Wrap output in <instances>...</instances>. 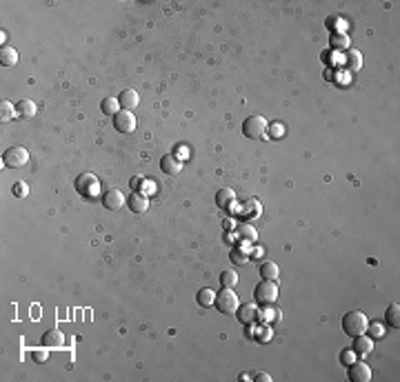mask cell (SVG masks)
Instances as JSON below:
<instances>
[{
  "instance_id": "9a60e30c",
  "label": "cell",
  "mask_w": 400,
  "mask_h": 382,
  "mask_svg": "<svg viewBox=\"0 0 400 382\" xmlns=\"http://www.w3.org/2000/svg\"><path fill=\"white\" fill-rule=\"evenodd\" d=\"M329 47L333 51H347L351 47V38L343 31H333L331 38H329Z\"/></svg>"
},
{
  "instance_id": "e0dca14e",
  "label": "cell",
  "mask_w": 400,
  "mask_h": 382,
  "mask_svg": "<svg viewBox=\"0 0 400 382\" xmlns=\"http://www.w3.org/2000/svg\"><path fill=\"white\" fill-rule=\"evenodd\" d=\"M43 345H45V347H49V349H53V347H63V345H65V336H63V331H58V329H49V331H45V333H43Z\"/></svg>"
},
{
  "instance_id": "f546056e",
  "label": "cell",
  "mask_w": 400,
  "mask_h": 382,
  "mask_svg": "<svg viewBox=\"0 0 400 382\" xmlns=\"http://www.w3.org/2000/svg\"><path fill=\"white\" fill-rule=\"evenodd\" d=\"M27 193H29V187H27L25 183H16V185H13V196H16V198H25Z\"/></svg>"
},
{
  "instance_id": "74e56055",
  "label": "cell",
  "mask_w": 400,
  "mask_h": 382,
  "mask_svg": "<svg viewBox=\"0 0 400 382\" xmlns=\"http://www.w3.org/2000/svg\"><path fill=\"white\" fill-rule=\"evenodd\" d=\"M140 183H143V178H133V180H131V187H133V191H138Z\"/></svg>"
},
{
  "instance_id": "cb8c5ba5",
  "label": "cell",
  "mask_w": 400,
  "mask_h": 382,
  "mask_svg": "<svg viewBox=\"0 0 400 382\" xmlns=\"http://www.w3.org/2000/svg\"><path fill=\"white\" fill-rule=\"evenodd\" d=\"M100 109H103L105 116H116V113L120 111V103H118V98H105L103 103H100Z\"/></svg>"
},
{
  "instance_id": "ffe728a7",
  "label": "cell",
  "mask_w": 400,
  "mask_h": 382,
  "mask_svg": "<svg viewBox=\"0 0 400 382\" xmlns=\"http://www.w3.org/2000/svg\"><path fill=\"white\" fill-rule=\"evenodd\" d=\"M260 276H263V280H273L276 283L278 280V276H280V267H278V263H263L260 265Z\"/></svg>"
},
{
  "instance_id": "52a82bcc",
  "label": "cell",
  "mask_w": 400,
  "mask_h": 382,
  "mask_svg": "<svg viewBox=\"0 0 400 382\" xmlns=\"http://www.w3.org/2000/svg\"><path fill=\"white\" fill-rule=\"evenodd\" d=\"M113 127H116L118 133H133L136 131V118H133L131 111L120 109L116 116H113Z\"/></svg>"
},
{
  "instance_id": "3957f363",
  "label": "cell",
  "mask_w": 400,
  "mask_h": 382,
  "mask_svg": "<svg viewBox=\"0 0 400 382\" xmlns=\"http://www.w3.org/2000/svg\"><path fill=\"white\" fill-rule=\"evenodd\" d=\"M216 309L220 313H225V316H236V311H238V307H240V300L236 296V291L233 289H225L223 287V291L216 296Z\"/></svg>"
},
{
  "instance_id": "4fadbf2b",
  "label": "cell",
  "mask_w": 400,
  "mask_h": 382,
  "mask_svg": "<svg viewBox=\"0 0 400 382\" xmlns=\"http://www.w3.org/2000/svg\"><path fill=\"white\" fill-rule=\"evenodd\" d=\"M236 316H238V320L243 325H251L253 320L258 318V309H256V305H253V303H247V305H240L238 307Z\"/></svg>"
},
{
  "instance_id": "836d02e7",
  "label": "cell",
  "mask_w": 400,
  "mask_h": 382,
  "mask_svg": "<svg viewBox=\"0 0 400 382\" xmlns=\"http://www.w3.org/2000/svg\"><path fill=\"white\" fill-rule=\"evenodd\" d=\"M283 125H278V123H273L271 127H269V136L271 138H280V136H283Z\"/></svg>"
},
{
  "instance_id": "5b68a950",
  "label": "cell",
  "mask_w": 400,
  "mask_h": 382,
  "mask_svg": "<svg viewBox=\"0 0 400 382\" xmlns=\"http://www.w3.org/2000/svg\"><path fill=\"white\" fill-rule=\"evenodd\" d=\"M265 131H267V118L265 116H249L243 123V133H245V138H251V140H258V138H263L265 136Z\"/></svg>"
},
{
  "instance_id": "4316f807",
  "label": "cell",
  "mask_w": 400,
  "mask_h": 382,
  "mask_svg": "<svg viewBox=\"0 0 400 382\" xmlns=\"http://www.w3.org/2000/svg\"><path fill=\"white\" fill-rule=\"evenodd\" d=\"M238 236L245 240V243H256V238H258V233H256V229L253 227H249V225H238Z\"/></svg>"
},
{
  "instance_id": "f1b7e54d",
  "label": "cell",
  "mask_w": 400,
  "mask_h": 382,
  "mask_svg": "<svg viewBox=\"0 0 400 382\" xmlns=\"http://www.w3.org/2000/svg\"><path fill=\"white\" fill-rule=\"evenodd\" d=\"M231 260H233V263H238V265H247V263H249V256H247L243 249H233L231 251Z\"/></svg>"
},
{
  "instance_id": "6da1fadb",
  "label": "cell",
  "mask_w": 400,
  "mask_h": 382,
  "mask_svg": "<svg viewBox=\"0 0 400 382\" xmlns=\"http://www.w3.org/2000/svg\"><path fill=\"white\" fill-rule=\"evenodd\" d=\"M367 325H369V320H367L363 311H349L343 316V331L351 338L367 333Z\"/></svg>"
},
{
  "instance_id": "d590c367",
  "label": "cell",
  "mask_w": 400,
  "mask_h": 382,
  "mask_svg": "<svg viewBox=\"0 0 400 382\" xmlns=\"http://www.w3.org/2000/svg\"><path fill=\"white\" fill-rule=\"evenodd\" d=\"M253 380H256V382H271V376H269V373H256Z\"/></svg>"
},
{
  "instance_id": "7a4b0ae2",
  "label": "cell",
  "mask_w": 400,
  "mask_h": 382,
  "mask_svg": "<svg viewBox=\"0 0 400 382\" xmlns=\"http://www.w3.org/2000/svg\"><path fill=\"white\" fill-rule=\"evenodd\" d=\"M73 187H76V191L87 200L98 198V193H100V180L93 176V173H80L76 178V183H73Z\"/></svg>"
},
{
  "instance_id": "ac0fdd59",
  "label": "cell",
  "mask_w": 400,
  "mask_h": 382,
  "mask_svg": "<svg viewBox=\"0 0 400 382\" xmlns=\"http://www.w3.org/2000/svg\"><path fill=\"white\" fill-rule=\"evenodd\" d=\"M36 111H38V107L29 98H23L20 103H16V113H18V116H23V118H33V116H36Z\"/></svg>"
},
{
  "instance_id": "7c38bea8",
  "label": "cell",
  "mask_w": 400,
  "mask_h": 382,
  "mask_svg": "<svg viewBox=\"0 0 400 382\" xmlns=\"http://www.w3.org/2000/svg\"><path fill=\"white\" fill-rule=\"evenodd\" d=\"M127 205H129V209L133 213H143L149 209V200H147L145 193H140V191H133L129 193V200H127Z\"/></svg>"
},
{
  "instance_id": "603a6c76",
  "label": "cell",
  "mask_w": 400,
  "mask_h": 382,
  "mask_svg": "<svg viewBox=\"0 0 400 382\" xmlns=\"http://www.w3.org/2000/svg\"><path fill=\"white\" fill-rule=\"evenodd\" d=\"M345 58H347V67H349V71H358L360 67H363V56H360L358 51L347 49L345 51Z\"/></svg>"
},
{
  "instance_id": "44dd1931",
  "label": "cell",
  "mask_w": 400,
  "mask_h": 382,
  "mask_svg": "<svg viewBox=\"0 0 400 382\" xmlns=\"http://www.w3.org/2000/svg\"><path fill=\"white\" fill-rule=\"evenodd\" d=\"M260 209H263V207H260V203H258V200H256V198H249V200H247V203H245L243 211H238V213H243V216H245L247 220H251V218H258L260 213H263Z\"/></svg>"
},
{
  "instance_id": "8992f818",
  "label": "cell",
  "mask_w": 400,
  "mask_h": 382,
  "mask_svg": "<svg viewBox=\"0 0 400 382\" xmlns=\"http://www.w3.org/2000/svg\"><path fill=\"white\" fill-rule=\"evenodd\" d=\"M29 160V151L25 147H9L5 153H3V163L5 167H11V169H18V167L27 165Z\"/></svg>"
},
{
  "instance_id": "d6a6232c",
  "label": "cell",
  "mask_w": 400,
  "mask_h": 382,
  "mask_svg": "<svg viewBox=\"0 0 400 382\" xmlns=\"http://www.w3.org/2000/svg\"><path fill=\"white\" fill-rule=\"evenodd\" d=\"M340 360H343L345 365H351L353 360H356V353H353V349H345L343 353H340Z\"/></svg>"
},
{
  "instance_id": "484cf974",
  "label": "cell",
  "mask_w": 400,
  "mask_h": 382,
  "mask_svg": "<svg viewBox=\"0 0 400 382\" xmlns=\"http://www.w3.org/2000/svg\"><path fill=\"white\" fill-rule=\"evenodd\" d=\"M220 285H223L225 289H233V287L238 285V276H236V271L225 269L223 273H220Z\"/></svg>"
},
{
  "instance_id": "7402d4cb",
  "label": "cell",
  "mask_w": 400,
  "mask_h": 382,
  "mask_svg": "<svg viewBox=\"0 0 400 382\" xmlns=\"http://www.w3.org/2000/svg\"><path fill=\"white\" fill-rule=\"evenodd\" d=\"M0 63H3V67H13L18 63V51L13 47H3L0 49Z\"/></svg>"
},
{
  "instance_id": "d4e9b609",
  "label": "cell",
  "mask_w": 400,
  "mask_h": 382,
  "mask_svg": "<svg viewBox=\"0 0 400 382\" xmlns=\"http://www.w3.org/2000/svg\"><path fill=\"white\" fill-rule=\"evenodd\" d=\"M196 300H198L200 307H211L213 303H216V293H213V289H209V287H205V289L198 291Z\"/></svg>"
},
{
  "instance_id": "30bf717a",
  "label": "cell",
  "mask_w": 400,
  "mask_h": 382,
  "mask_svg": "<svg viewBox=\"0 0 400 382\" xmlns=\"http://www.w3.org/2000/svg\"><path fill=\"white\" fill-rule=\"evenodd\" d=\"M125 203H127V200H125V196H123V191H118V189H109V191H105V196H103L105 209H111V211L123 209Z\"/></svg>"
},
{
  "instance_id": "8d00e7d4",
  "label": "cell",
  "mask_w": 400,
  "mask_h": 382,
  "mask_svg": "<svg viewBox=\"0 0 400 382\" xmlns=\"http://www.w3.org/2000/svg\"><path fill=\"white\" fill-rule=\"evenodd\" d=\"M3 118H5V120H9V118H11V107L7 105V103L3 105Z\"/></svg>"
},
{
  "instance_id": "8fae6325",
  "label": "cell",
  "mask_w": 400,
  "mask_h": 382,
  "mask_svg": "<svg viewBox=\"0 0 400 382\" xmlns=\"http://www.w3.org/2000/svg\"><path fill=\"white\" fill-rule=\"evenodd\" d=\"M160 169L167 176H176V173L183 171V160H178L173 153H167V156L160 158Z\"/></svg>"
},
{
  "instance_id": "e575fe53",
  "label": "cell",
  "mask_w": 400,
  "mask_h": 382,
  "mask_svg": "<svg viewBox=\"0 0 400 382\" xmlns=\"http://www.w3.org/2000/svg\"><path fill=\"white\" fill-rule=\"evenodd\" d=\"M176 153H180L178 160H180V158H183V160L189 158V149H187V147H183V145H178V147H176Z\"/></svg>"
},
{
  "instance_id": "2e32d148",
  "label": "cell",
  "mask_w": 400,
  "mask_h": 382,
  "mask_svg": "<svg viewBox=\"0 0 400 382\" xmlns=\"http://www.w3.org/2000/svg\"><path fill=\"white\" fill-rule=\"evenodd\" d=\"M118 103H120V107H123V109H127V111L136 109L138 103H140L138 91H136V89H125V91L118 96Z\"/></svg>"
},
{
  "instance_id": "d6986e66",
  "label": "cell",
  "mask_w": 400,
  "mask_h": 382,
  "mask_svg": "<svg viewBox=\"0 0 400 382\" xmlns=\"http://www.w3.org/2000/svg\"><path fill=\"white\" fill-rule=\"evenodd\" d=\"M385 323L389 325V327H393V329H398V327H400V305L398 303H391L389 307H387Z\"/></svg>"
},
{
  "instance_id": "9c48e42d",
  "label": "cell",
  "mask_w": 400,
  "mask_h": 382,
  "mask_svg": "<svg viewBox=\"0 0 400 382\" xmlns=\"http://www.w3.org/2000/svg\"><path fill=\"white\" fill-rule=\"evenodd\" d=\"M347 371H349L351 382H369L371 380V369H369L367 363H356V360H353Z\"/></svg>"
},
{
  "instance_id": "1f68e13d",
  "label": "cell",
  "mask_w": 400,
  "mask_h": 382,
  "mask_svg": "<svg viewBox=\"0 0 400 382\" xmlns=\"http://www.w3.org/2000/svg\"><path fill=\"white\" fill-rule=\"evenodd\" d=\"M367 331L371 333L369 338H383L385 336V329L380 325H367Z\"/></svg>"
},
{
  "instance_id": "277c9868",
  "label": "cell",
  "mask_w": 400,
  "mask_h": 382,
  "mask_svg": "<svg viewBox=\"0 0 400 382\" xmlns=\"http://www.w3.org/2000/svg\"><path fill=\"white\" fill-rule=\"evenodd\" d=\"M276 298H278V285L273 280H263L253 289V300L258 305H271V303H276Z\"/></svg>"
},
{
  "instance_id": "ba28073f",
  "label": "cell",
  "mask_w": 400,
  "mask_h": 382,
  "mask_svg": "<svg viewBox=\"0 0 400 382\" xmlns=\"http://www.w3.org/2000/svg\"><path fill=\"white\" fill-rule=\"evenodd\" d=\"M216 203L220 209H227L229 213H238L240 211V207L236 203V191H231V189H220L216 193Z\"/></svg>"
},
{
  "instance_id": "5bb4252c",
  "label": "cell",
  "mask_w": 400,
  "mask_h": 382,
  "mask_svg": "<svg viewBox=\"0 0 400 382\" xmlns=\"http://www.w3.org/2000/svg\"><path fill=\"white\" fill-rule=\"evenodd\" d=\"M353 353H356V356H367V353L369 351H373V338H369V336H356L353 338Z\"/></svg>"
},
{
  "instance_id": "f35d334b",
  "label": "cell",
  "mask_w": 400,
  "mask_h": 382,
  "mask_svg": "<svg viewBox=\"0 0 400 382\" xmlns=\"http://www.w3.org/2000/svg\"><path fill=\"white\" fill-rule=\"evenodd\" d=\"M225 227H227V229H236V227H238V225H236V227H233V223H231V220H225Z\"/></svg>"
},
{
  "instance_id": "4dcf8cb0",
  "label": "cell",
  "mask_w": 400,
  "mask_h": 382,
  "mask_svg": "<svg viewBox=\"0 0 400 382\" xmlns=\"http://www.w3.org/2000/svg\"><path fill=\"white\" fill-rule=\"evenodd\" d=\"M138 189H140V191H145V196H151V193H156V185H153L151 180H143Z\"/></svg>"
},
{
  "instance_id": "83f0119b",
  "label": "cell",
  "mask_w": 400,
  "mask_h": 382,
  "mask_svg": "<svg viewBox=\"0 0 400 382\" xmlns=\"http://www.w3.org/2000/svg\"><path fill=\"white\" fill-rule=\"evenodd\" d=\"M47 349H49V347H45V345H43V349H33V351H31L33 363H36V365L47 363V358H49V351H47Z\"/></svg>"
}]
</instances>
